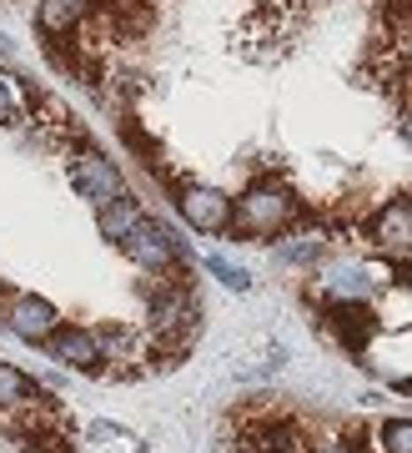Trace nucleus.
Wrapping results in <instances>:
<instances>
[{"label":"nucleus","instance_id":"f257e3e1","mask_svg":"<svg viewBox=\"0 0 412 453\" xmlns=\"http://www.w3.org/2000/svg\"><path fill=\"white\" fill-rule=\"evenodd\" d=\"M292 217H297V192L286 187L282 172H267V177H256L252 187L232 202L226 232H237V237H277Z\"/></svg>","mask_w":412,"mask_h":453},{"label":"nucleus","instance_id":"f03ea898","mask_svg":"<svg viewBox=\"0 0 412 453\" xmlns=\"http://www.w3.org/2000/svg\"><path fill=\"white\" fill-rule=\"evenodd\" d=\"M136 257V267H146V273H166V267H176V262H187V242H176L172 226H161L156 217H146L131 226V237L121 242Z\"/></svg>","mask_w":412,"mask_h":453},{"label":"nucleus","instance_id":"7ed1b4c3","mask_svg":"<svg viewBox=\"0 0 412 453\" xmlns=\"http://www.w3.org/2000/svg\"><path fill=\"white\" fill-rule=\"evenodd\" d=\"M56 303L50 297H35V292H11L5 303H0V327L5 333H16V338H26V342H41V338H50L56 333Z\"/></svg>","mask_w":412,"mask_h":453},{"label":"nucleus","instance_id":"20e7f679","mask_svg":"<svg viewBox=\"0 0 412 453\" xmlns=\"http://www.w3.org/2000/svg\"><path fill=\"white\" fill-rule=\"evenodd\" d=\"M322 323H327V333H332L347 353H362L367 338L378 333V318L367 312L362 297H327V312H322Z\"/></svg>","mask_w":412,"mask_h":453},{"label":"nucleus","instance_id":"39448f33","mask_svg":"<svg viewBox=\"0 0 412 453\" xmlns=\"http://www.w3.org/2000/svg\"><path fill=\"white\" fill-rule=\"evenodd\" d=\"M71 187H76L86 202H106V196L126 192V181H121V172H116L95 146H80L76 157H71Z\"/></svg>","mask_w":412,"mask_h":453},{"label":"nucleus","instance_id":"423d86ee","mask_svg":"<svg viewBox=\"0 0 412 453\" xmlns=\"http://www.w3.org/2000/svg\"><path fill=\"white\" fill-rule=\"evenodd\" d=\"M46 342V353L56 357V363H65V368L86 372V378H95V372H106V357H101V348H95V333L91 327H56Z\"/></svg>","mask_w":412,"mask_h":453},{"label":"nucleus","instance_id":"0eeeda50","mask_svg":"<svg viewBox=\"0 0 412 453\" xmlns=\"http://www.w3.org/2000/svg\"><path fill=\"white\" fill-rule=\"evenodd\" d=\"M176 207L196 232H226V217H232V202H226L217 187H202V181H181L176 187Z\"/></svg>","mask_w":412,"mask_h":453},{"label":"nucleus","instance_id":"6e6552de","mask_svg":"<svg viewBox=\"0 0 412 453\" xmlns=\"http://www.w3.org/2000/svg\"><path fill=\"white\" fill-rule=\"evenodd\" d=\"M372 237H378V252L408 262V252H412V207H408V196H393V202L372 217Z\"/></svg>","mask_w":412,"mask_h":453},{"label":"nucleus","instance_id":"1a4fd4ad","mask_svg":"<svg viewBox=\"0 0 412 453\" xmlns=\"http://www.w3.org/2000/svg\"><path fill=\"white\" fill-rule=\"evenodd\" d=\"M141 222V207H136V196L131 192H116V196H106V202H101V211H95V226H101V237H106V242H126L131 237V226Z\"/></svg>","mask_w":412,"mask_h":453},{"label":"nucleus","instance_id":"9d476101","mask_svg":"<svg viewBox=\"0 0 412 453\" xmlns=\"http://www.w3.org/2000/svg\"><path fill=\"white\" fill-rule=\"evenodd\" d=\"M277 257L292 262V267H312V262L327 257V232L322 226H307V232H292L277 242Z\"/></svg>","mask_w":412,"mask_h":453},{"label":"nucleus","instance_id":"9b49d317","mask_svg":"<svg viewBox=\"0 0 412 453\" xmlns=\"http://www.w3.org/2000/svg\"><path fill=\"white\" fill-rule=\"evenodd\" d=\"M86 11H91V0H41L35 20H41V31L46 35H71Z\"/></svg>","mask_w":412,"mask_h":453},{"label":"nucleus","instance_id":"f8f14e48","mask_svg":"<svg viewBox=\"0 0 412 453\" xmlns=\"http://www.w3.org/2000/svg\"><path fill=\"white\" fill-rule=\"evenodd\" d=\"M322 292L327 297H367L372 292V273H367L362 262H337L332 273L322 277Z\"/></svg>","mask_w":412,"mask_h":453},{"label":"nucleus","instance_id":"ddd939ff","mask_svg":"<svg viewBox=\"0 0 412 453\" xmlns=\"http://www.w3.org/2000/svg\"><path fill=\"white\" fill-rule=\"evenodd\" d=\"M95 348H101V357H106V363H136V353H141L136 333H131V327H121V323L95 327Z\"/></svg>","mask_w":412,"mask_h":453},{"label":"nucleus","instance_id":"4468645a","mask_svg":"<svg viewBox=\"0 0 412 453\" xmlns=\"http://www.w3.org/2000/svg\"><path fill=\"white\" fill-rule=\"evenodd\" d=\"M20 101H31V81L0 71V127H16L20 121Z\"/></svg>","mask_w":412,"mask_h":453},{"label":"nucleus","instance_id":"2eb2a0df","mask_svg":"<svg viewBox=\"0 0 412 453\" xmlns=\"http://www.w3.org/2000/svg\"><path fill=\"white\" fill-rule=\"evenodd\" d=\"M31 393H41V388H35V383L26 378V372H20V368H11V363H0V408H16V403H26Z\"/></svg>","mask_w":412,"mask_h":453},{"label":"nucleus","instance_id":"dca6fc26","mask_svg":"<svg viewBox=\"0 0 412 453\" xmlns=\"http://www.w3.org/2000/svg\"><path fill=\"white\" fill-rule=\"evenodd\" d=\"M206 273L217 277V282H222V288H232V292H247V288H252V273H247V267H237V262L217 257V252H211V257H206Z\"/></svg>","mask_w":412,"mask_h":453},{"label":"nucleus","instance_id":"f3484780","mask_svg":"<svg viewBox=\"0 0 412 453\" xmlns=\"http://www.w3.org/2000/svg\"><path fill=\"white\" fill-rule=\"evenodd\" d=\"M382 449L387 453H412V423L408 418H387L382 423Z\"/></svg>","mask_w":412,"mask_h":453},{"label":"nucleus","instance_id":"a211bd4d","mask_svg":"<svg viewBox=\"0 0 412 453\" xmlns=\"http://www.w3.org/2000/svg\"><path fill=\"white\" fill-rule=\"evenodd\" d=\"M91 438H116V443H136L126 428H116V423H91Z\"/></svg>","mask_w":412,"mask_h":453},{"label":"nucleus","instance_id":"6ab92c4d","mask_svg":"<svg viewBox=\"0 0 412 453\" xmlns=\"http://www.w3.org/2000/svg\"><path fill=\"white\" fill-rule=\"evenodd\" d=\"M5 297H11V282H0V303H5Z\"/></svg>","mask_w":412,"mask_h":453},{"label":"nucleus","instance_id":"aec40b11","mask_svg":"<svg viewBox=\"0 0 412 453\" xmlns=\"http://www.w3.org/2000/svg\"><path fill=\"white\" fill-rule=\"evenodd\" d=\"M136 453H146V449H136Z\"/></svg>","mask_w":412,"mask_h":453}]
</instances>
